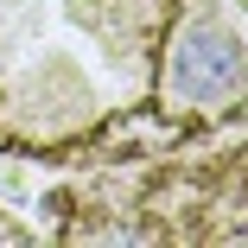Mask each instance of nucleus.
I'll list each match as a JSON object with an SVG mask.
<instances>
[{"label": "nucleus", "instance_id": "obj_1", "mask_svg": "<svg viewBox=\"0 0 248 248\" xmlns=\"http://www.w3.org/2000/svg\"><path fill=\"white\" fill-rule=\"evenodd\" d=\"M172 95L185 102H204V108H223L248 89V64H242V45L223 32V26H204L197 19L191 32H178L172 45V70H166Z\"/></svg>", "mask_w": 248, "mask_h": 248}]
</instances>
